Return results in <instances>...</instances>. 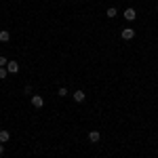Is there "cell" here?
Listing matches in <instances>:
<instances>
[{"mask_svg": "<svg viewBox=\"0 0 158 158\" xmlns=\"http://www.w3.org/2000/svg\"><path fill=\"white\" fill-rule=\"evenodd\" d=\"M74 101H76V103H82V101H85V93H82V91H76V93H74Z\"/></svg>", "mask_w": 158, "mask_h": 158, "instance_id": "obj_6", "label": "cell"}, {"mask_svg": "<svg viewBox=\"0 0 158 158\" xmlns=\"http://www.w3.org/2000/svg\"><path fill=\"white\" fill-rule=\"evenodd\" d=\"M11 139V133L9 131H0V143H6Z\"/></svg>", "mask_w": 158, "mask_h": 158, "instance_id": "obj_7", "label": "cell"}, {"mask_svg": "<svg viewBox=\"0 0 158 158\" xmlns=\"http://www.w3.org/2000/svg\"><path fill=\"white\" fill-rule=\"evenodd\" d=\"M120 36H122V40H131V38H135V30L133 27H124L120 32Z\"/></svg>", "mask_w": 158, "mask_h": 158, "instance_id": "obj_1", "label": "cell"}, {"mask_svg": "<svg viewBox=\"0 0 158 158\" xmlns=\"http://www.w3.org/2000/svg\"><path fill=\"white\" fill-rule=\"evenodd\" d=\"M135 17H137V11H135V9H124V19L133 21Z\"/></svg>", "mask_w": 158, "mask_h": 158, "instance_id": "obj_4", "label": "cell"}, {"mask_svg": "<svg viewBox=\"0 0 158 158\" xmlns=\"http://www.w3.org/2000/svg\"><path fill=\"white\" fill-rule=\"evenodd\" d=\"M32 106L34 108H42L44 106V99L40 97V95H32Z\"/></svg>", "mask_w": 158, "mask_h": 158, "instance_id": "obj_3", "label": "cell"}, {"mask_svg": "<svg viewBox=\"0 0 158 158\" xmlns=\"http://www.w3.org/2000/svg\"><path fill=\"white\" fill-rule=\"evenodd\" d=\"M23 93H25V95H32V86H30V85L23 86Z\"/></svg>", "mask_w": 158, "mask_h": 158, "instance_id": "obj_13", "label": "cell"}, {"mask_svg": "<svg viewBox=\"0 0 158 158\" xmlns=\"http://www.w3.org/2000/svg\"><path fill=\"white\" fill-rule=\"evenodd\" d=\"M156 11H158V6H156Z\"/></svg>", "mask_w": 158, "mask_h": 158, "instance_id": "obj_15", "label": "cell"}, {"mask_svg": "<svg viewBox=\"0 0 158 158\" xmlns=\"http://www.w3.org/2000/svg\"><path fill=\"white\" fill-rule=\"evenodd\" d=\"M116 15H118V11H116L114 6H110L108 9V17H116Z\"/></svg>", "mask_w": 158, "mask_h": 158, "instance_id": "obj_9", "label": "cell"}, {"mask_svg": "<svg viewBox=\"0 0 158 158\" xmlns=\"http://www.w3.org/2000/svg\"><path fill=\"white\" fill-rule=\"evenodd\" d=\"M6 63H9L6 57H2V55H0V68H6Z\"/></svg>", "mask_w": 158, "mask_h": 158, "instance_id": "obj_12", "label": "cell"}, {"mask_svg": "<svg viewBox=\"0 0 158 158\" xmlns=\"http://www.w3.org/2000/svg\"><path fill=\"white\" fill-rule=\"evenodd\" d=\"M57 93H59V97H65V95H68V89H65V86H61Z\"/></svg>", "mask_w": 158, "mask_h": 158, "instance_id": "obj_11", "label": "cell"}, {"mask_svg": "<svg viewBox=\"0 0 158 158\" xmlns=\"http://www.w3.org/2000/svg\"><path fill=\"white\" fill-rule=\"evenodd\" d=\"M99 139H101V135H99V131H89V141L97 143Z\"/></svg>", "mask_w": 158, "mask_h": 158, "instance_id": "obj_5", "label": "cell"}, {"mask_svg": "<svg viewBox=\"0 0 158 158\" xmlns=\"http://www.w3.org/2000/svg\"><path fill=\"white\" fill-rule=\"evenodd\" d=\"M4 154V143H0V156Z\"/></svg>", "mask_w": 158, "mask_h": 158, "instance_id": "obj_14", "label": "cell"}, {"mask_svg": "<svg viewBox=\"0 0 158 158\" xmlns=\"http://www.w3.org/2000/svg\"><path fill=\"white\" fill-rule=\"evenodd\" d=\"M6 74H9L6 68H0V80H4V78H6Z\"/></svg>", "mask_w": 158, "mask_h": 158, "instance_id": "obj_10", "label": "cell"}, {"mask_svg": "<svg viewBox=\"0 0 158 158\" xmlns=\"http://www.w3.org/2000/svg\"><path fill=\"white\" fill-rule=\"evenodd\" d=\"M11 40V34L6 30H0V42H9Z\"/></svg>", "mask_w": 158, "mask_h": 158, "instance_id": "obj_8", "label": "cell"}, {"mask_svg": "<svg viewBox=\"0 0 158 158\" xmlns=\"http://www.w3.org/2000/svg\"><path fill=\"white\" fill-rule=\"evenodd\" d=\"M6 70H9V74H17L19 72V63L17 61H9L6 63Z\"/></svg>", "mask_w": 158, "mask_h": 158, "instance_id": "obj_2", "label": "cell"}]
</instances>
